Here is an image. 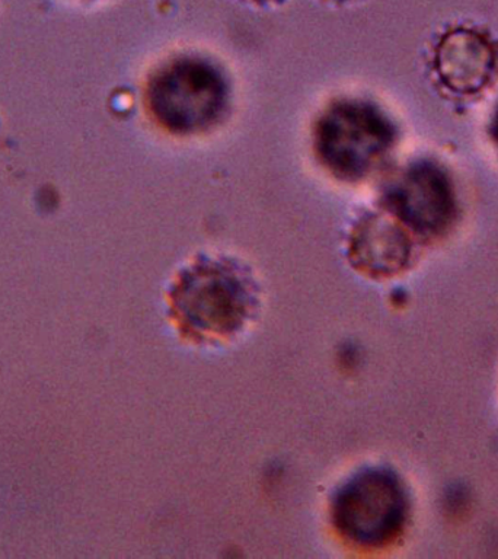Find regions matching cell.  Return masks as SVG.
<instances>
[{"label":"cell","mask_w":498,"mask_h":559,"mask_svg":"<svg viewBox=\"0 0 498 559\" xmlns=\"http://www.w3.org/2000/svg\"><path fill=\"white\" fill-rule=\"evenodd\" d=\"M143 104L157 129L174 138H197L226 120L230 83L213 60L179 55L161 61L147 74Z\"/></svg>","instance_id":"1"},{"label":"cell","mask_w":498,"mask_h":559,"mask_svg":"<svg viewBox=\"0 0 498 559\" xmlns=\"http://www.w3.org/2000/svg\"><path fill=\"white\" fill-rule=\"evenodd\" d=\"M396 129L370 100L339 96L315 118L312 152L319 166L343 183H358L388 164Z\"/></svg>","instance_id":"2"},{"label":"cell","mask_w":498,"mask_h":559,"mask_svg":"<svg viewBox=\"0 0 498 559\" xmlns=\"http://www.w3.org/2000/svg\"><path fill=\"white\" fill-rule=\"evenodd\" d=\"M257 287L248 270L226 257H200L178 274L170 306L191 334L226 336L252 313Z\"/></svg>","instance_id":"3"},{"label":"cell","mask_w":498,"mask_h":559,"mask_svg":"<svg viewBox=\"0 0 498 559\" xmlns=\"http://www.w3.org/2000/svg\"><path fill=\"white\" fill-rule=\"evenodd\" d=\"M406 498L396 476L384 469L361 472L334 502L336 527L358 545L388 544L405 522Z\"/></svg>","instance_id":"4"},{"label":"cell","mask_w":498,"mask_h":559,"mask_svg":"<svg viewBox=\"0 0 498 559\" xmlns=\"http://www.w3.org/2000/svg\"><path fill=\"white\" fill-rule=\"evenodd\" d=\"M384 210L419 235H440L454 221L456 203L448 175L430 162L402 169L383 188Z\"/></svg>","instance_id":"5"},{"label":"cell","mask_w":498,"mask_h":559,"mask_svg":"<svg viewBox=\"0 0 498 559\" xmlns=\"http://www.w3.org/2000/svg\"><path fill=\"white\" fill-rule=\"evenodd\" d=\"M432 69L444 90L459 96L481 94L498 70V48L483 31L456 26L439 38Z\"/></svg>","instance_id":"6"},{"label":"cell","mask_w":498,"mask_h":559,"mask_svg":"<svg viewBox=\"0 0 498 559\" xmlns=\"http://www.w3.org/2000/svg\"><path fill=\"white\" fill-rule=\"evenodd\" d=\"M347 255L354 269L369 277H392L408 265V229L387 210L361 214L349 230Z\"/></svg>","instance_id":"7"},{"label":"cell","mask_w":498,"mask_h":559,"mask_svg":"<svg viewBox=\"0 0 498 559\" xmlns=\"http://www.w3.org/2000/svg\"><path fill=\"white\" fill-rule=\"evenodd\" d=\"M491 138H493L494 143H496V146L498 148V107L496 109V114H494V117H493Z\"/></svg>","instance_id":"8"},{"label":"cell","mask_w":498,"mask_h":559,"mask_svg":"<svg viewBox=\"0 0 498 559\" xmlns=\"http://www.w3.org/2000/svg\"><path fill=\"white\" fill-rule=\"evenodd\" d=\"M247 2L260 4V7H265V4L282 3L283 0H247Z\"/></svg>","instance_id":"9"},{"label":"cell","mask_w":498,"mask_h":559,"mask_svg":"<svg viewBox=\"0 0 498 559\" xmlns=\"http://www.w3.org/2000/svg\"><path fill=\"white\" fill-rule=\"evenodd\" d=\"M327 2H332V3H345V2H349V0H327Z\"/></svg>","instance_id":"10"}]
</instances>
